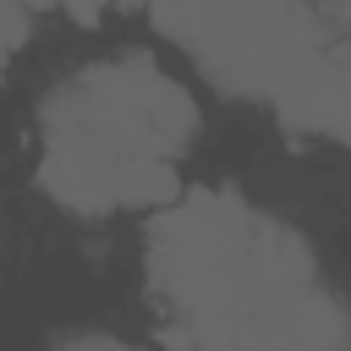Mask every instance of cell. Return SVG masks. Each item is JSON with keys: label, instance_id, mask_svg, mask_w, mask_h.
Here are the masks:
<instances>
[{"label": "cell", "instance_id": "obj_4", "mask_svg": "<svg viewBox=\"0 0 351 351\" xmlns=\"http://www.w3.org/2000/svg\"><path fill=\"white\" fill-rule=\"evenodd\" d=\"M60 351H132V346H121V340H104V335H93V340H71V346H60Z\"/></svg>", "mask_w": 351, "mask_h": 351}, {"label": "cell", "instance_id": "obj_3", "mask_svg": "<svg viewBox=\"0 0 351 351\" xmlns=\"http://www.w3.org/2000/svg\"><path fill=\"white\" fill-rule=\"evenodd\" d=\"M22 38H27V16H22V5H16V0H0V66L16 55Z\"/></svg>", "mask_w": 351, "mask_h": 351}, {"label": "cell", "instance_id": "obj_1", "mask_svg": "<svg viewBox=\"0 0 351 351\" xmlns=\"http://www.w3.org/2000/svg\"><path fill=\"white\" fill-rule=\"evenodd\" d=\"M148 280L181 351H351L307 247L236 192H192L148 230Z\"/></svg>", "mask_w": 351, "mask_h": 351}, {"label": "cell", "instance_id": "obj_2", "mask_svg": "<svg viewBox=\"0 0 351 351\" xmlns=\"http://www.w3.org/2000/svg\"><path fill=\"white\" fill-rule=\"evenodd\" d=\"M192 126V99L154 60H99L49 99L38 181L77 214L165 203L176 197V159Z\"/></svg>", "mask_w": 351, "mask_h": 351}]
</instances>
